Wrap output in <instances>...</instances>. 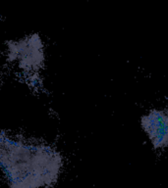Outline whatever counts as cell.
I'll list each match as a JSON object with an SVG mask.
<instances>
[{
  "label": "cell",
  "instance_id": "6da1fadb",
  "mask_svg": "<svg viewBox=\"0 0 168 188\" xmlns=\"http://www.w3.org/2000/svg\"><path fill=\"white\" fill-rule=\"evenodd\" d=\"M142 125L156 149L168 147V110H153L142 119Z\"/></svg>",
  "mask_w": 168,
  "mask_h": 188
}]
</instances>
